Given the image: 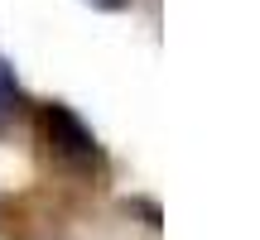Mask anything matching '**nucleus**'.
I'll use <instances>...</instances> for the list:
<instances>
[{"instance_id":"obj_1","label":"nucleus","mask_w":260,"mask_h":240,"mask_svg":"<svg viewBox=\"0 0 260 240\" xmlns=\"http://www.w3.org/2000/svg\"><path fill=\"white\" fill-rule=\"evenodd\" d=\"M39 120H44L48 144H53L63 158H73V164H92V158H96V139H92V130H87L82 120L68 111V106H44V111H39Z\"/></svg>"},{"instance_id":"obj_2","label":"nucleus","mask_w":260,"mask_h":240,"mask_svg":"<svg viewBox=\"0 0 260 240\" xmlns=\"http://www.w3.org/2000/svg\"><path fill=\"white\" fill-rule=\"evenodd\" d=\"M5 101H10V92L0 87V125H5V115H10V106H5Z\"/></svg>"},{"instance_id":"obj_3","label":"nucleus","mask_w":260,"mask_h":240,"mask_svg":"<svg viewBox=\"0 0 260 240\" xmlns=\"http://www.w3.org/2000/svg\"><path fill=\"white\" fill-rule=\"evenodd\" d=\"M92 5H102V10H121L125 0H92Z\"/></svg>"}]
</instances>
